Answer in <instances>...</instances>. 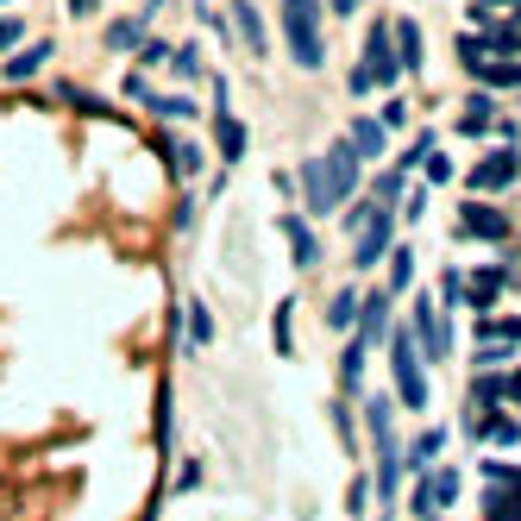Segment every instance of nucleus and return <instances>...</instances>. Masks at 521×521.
<instances>
[{"mask_svg":"<svg viewBox=\"0 0 521 521\" xmlns=\"http://www.w3.org/2000/svg\"><path fill=\"white\" fill-rule=\"evenodd\" d=\"M358 152H352V144H333V158H327V183H333V201H346L352 189H358Z\"/></svg>","mask_w":521,"mask_h":521,"instance_id":"4","label":"nucleus"},{"mask_svg":"<svg viewBox=\"0 0 521 521\" xmlns=\"http://www.w3.org/2000/svg\"><path fill=\"white\" fill-rule=\"evenodd\" d=\"M352 152H358V158H377V152H384V126H377V120H358Z\"/></svg>","mask_w":521,"mask_h":521,"instance_id":"11","label":"nucleus"},{"mask_svg":"<svg viewBox=\"0 0 521 521\" xmlns=\"http://www.w3.org/2000/svg\"><path fill=\"white\" fill-rule=\"evenodd\" d=\"M239 32H245V44H252V51H264V26H258V13H252V7H239Z\"/></svg>","mask_w":521,"mask_h":521,"instance_id":"17","label":"nucleus"},{"mask_svg":"<svg viewBox=\"0 0 521 521\" xmlns=\"http://www.w3.org/2000/svg\"><path fill=\"white\" fill-rule=\"evenodd\" d=\"M509 183H515V158L509 152H496V158H484L471 170V189H509Z\"/></svg>","mask_w":521,"mask_h":521,"instance_id":"6","label":"nucleus"},{"mask_svg":"<svg viewBox=\"0 0 521 521\" xmlns=\"http://www.w3.org/2000/svg\"><path fill=\"white\" fill-rule=\"evenodd\" d=\"M38 63H44V44H32L26 57H13V63H7V76H13V82H26V76H32Z\"/></svg>","mask_w":521,"mask_h":521,"instance_id":"14","label":"nucleus"},{"mask_svg":"<svg viewBox=\"0 0 521 521\" xmlns=\"http://www.w3.org/2000/svg\"><path fill=\"white\" fill-rule=\"evenodd\" d=\"M352 315H358V295H352V289L333 295V327H352Z\"/></svg>","mask_w":521,"mask_h":521,"instance_id":"20","label":"nucleus"},{"mask_svg":"<svg viewBox=\"0 0 521 521\" xmlns=\"http://www.w3.org/2000/svg\"><path fill=\"white\" fill-rule=\"evenodd\" d=\"M396 69H402V57H396V44H390V26H370V44H364V69L352 76V95H370V89H390L396 82Z\"/></svg>","mask_w":521,"mask_h":521,"instance_id":"2","label":"nucleus"},{"mask_svg":"<svg viewBox=\"0 0 521 521\" xmlns=\"http://www.w3.org/2000/svg\"><path fill=\"white\" fill-rule=\"evenodd\" d=\"M390 283H396V289H408V283H415V258H408V252H396V258H390Z\"/></svg>","mask_w":521,"mask_h":521,"instance_id":"18","label":"nucleus"},{"mask_svg":"<svg viewBox=\"0 0 521 521\" xmlns=\"http://www.w3.org/2000/svg\"><path fill=\"white\" fill-rule=\"evenodd\" d=\"M396 384H402V402H408V408H427V377H421L408 339H396Z\"/></svg>","mask_w":521,"mask_h":521,"instance_id":"3","label":"nucleus"},{"mask_svg":"<svg viewBox=\"0 0 521 521\" xmlns=\"http://www.w3.org/2000/svg\"><path fill=\"white\" fill-rule=\"evenodd\" d=\"M484 76L502 82V89H515V82H521V63H484Z\"/></svg>","mask_w":521,"mask_h":521,"instance_id":"19","label":"nucleus"},{"mask_svg":"<svg viewBox=\"0 0 521 521\" xmlns=\"http://www.w3.org/2000/svg\"><path fill=\"white\" fill-rule=\"evenodd\" d=\"M415 327H421V346H427V352L439 358V352H446V321H439V308L427 302V295L415 302Z\"/></svg>","mask_w":521,"mask_h":521,"instance_id":"5","label":"nucleus"},{"mask_svg":"<svg viewBox=\"0 0 521 521\" xmlns=\"http://www.w3.org/2000/svg\"><path fill=\"white\" fill-rule=\"evenodd\" d=\"M358 370H364V339H358V346L346 352V364H339V384H346V390H358Z\"/></svg>","mask_w":521,"mask_h":521,"instance_id":"15","label":"nucleus"},{"mask_svg":"<svg viewBox=\"0 0 521 521\" xmlns=\"http://www.w3.org/2000/svg\"><path fill=\"white\" fill-rule=\"evenodd\" d=\"M283 32H289V51L295 63H321V7L315 0H283Z\"/></svg>","mask_w":521,"mask_h":521,"instance_id":"1","label":"nucleus"},{"mask_svg":"<svg viewBox=\"0 0 521 521\" xmlns=\"http://www.w3.org/2000/svg\"><path fill=\"white\" fill-rule=\"evenodd\" d=\"M364 227H370V233L358 239V264H377V258H384V245H390V207H384V214H370Z\"/></svg>","mask_w":521,"mask_h":521,"instance_id":"7","label":"nucleus"},{"mask_svg":"<svg viewBox=\"0 0 521 521\" xmlns=\"http://www.w3.org/2000/svg\"><path fill=\"white\" fill-rule=\"evenodd\" d=\"M302 176H308V201H315V207L327 214V207H333V183H327V158H315V164H308Z\"/></svg>","mask_w":521,"mask_h":521,"instance_id":"8","label":"nucleus"},{"mask_svg":"<svg viewBox=\"0 0 521 521\" xmlns=\"http://www.w3.org/2000/svg\"><path fill=\"white\" fill-rule=\"evenodd\" d=\"M283 233H289V245H295V264H315V233L302 227V220H283Z\"/></svg>","mask_w":521,"mask_h":521,"instance_id":"12","label":"nucleus"},{"mask_svg":"<svg viewBox=\"0 0 521 521\" xmlns=\"http://www.w3.org/2000/svg\"><path fill=\"white\" fill-rule=\"evenodd\" d=\"M478 433H490V439H502V446H509V439H521V427H515L509 415H490V421H484Z\"/></svg>","mask_w":521,"mask_h":521,"instance_id":"16","label":"nucleus"},{"mask_svg":"<svg viewBox=\"0 0 521 521\" xmlns=\"http://www.w3.org/2000/svg\"><path fill=\"white\" fill-rule=\"evenodd\" d=\"M396 57H402V69H421V38H415V26H408V19L396 26Z\"/></svg>","mask_w":521,"mask_h":521,"instance_id":"13","label":"nucleus"},{"mask_svg":"<svg viewBox=\"0 0 521 521\" xmlns=\"http://www.w3.org/2000/svg\"><path fill=\"white\" fill-rule=\"evenodd\" d=\"M465 233H478V239H502L509 227H502V214H490V207H465Z\"/></svg>","mask_w":521,"mask_h":521,"instance_id":"9","label":"nucleus"},{"mask_svg":"<svg viewBox=\"0 0 521 521\" xmlns=\"http://www.w3.org/2000/svg\"><path fill=\"white\" fill-rule=\"evenodd\" d=\"M214 126H220V152H227V158H239V152H245V126H239L227 107L214 113Z\"/></svg>","mask_w":521,"mask_h":521,"instance_id":"10","label":"nucleus"},{"mask_svg":"<svg viewBox=\"0 0 521 521\" xmlns=\"http://www.w3.org/2000/svg\"><path fill=\"white\" fill-rule=\"evenodd\" d=\"M352 7H358V0H333V13H352Z\"/></svg>","mask_w":521,"mask_h":521,"instance_id":"22","label":"nucleus"},{"mask_svg":"<svg viewBox=\"0 0 521 521\" xmlns=\"http://www.w3.org/2000/svg\"><path fill=\"white\" fill-rule=\"evenodd\" d=\"M13 38H19V19H0V51H7Z\"/></svg>","mask_w":521,"mask_h":521,"instance_id":"21","label":"nucleus"}]
</instances>
